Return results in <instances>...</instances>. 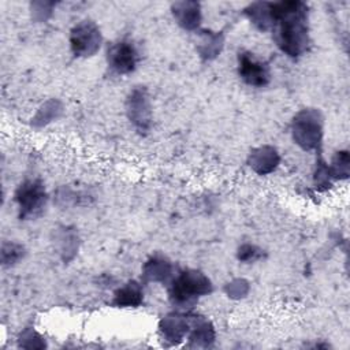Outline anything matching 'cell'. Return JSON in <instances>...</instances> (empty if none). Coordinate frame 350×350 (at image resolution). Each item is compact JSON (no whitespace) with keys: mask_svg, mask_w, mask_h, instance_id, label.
Instances as JSON below:
<instances>
[{"mask_svg":"<svg viewBox=\"0 0 350 350\" xmlns=\"http://www.w3.org/2000/svg\"><path fill=\"white\" fill-rule=\"evenodd\" d=\"M25 252L23 247L15 243L8 245V249L5 245H3V264H15L23 257Z\"/></svg>","mask_w":350,"mask_h":350,"instance_id":"12","label":"cell"},{"mask_svg":"<svg viewBox=\"0 0 350 350\" xmlns=\"http://www.w3.org/2000/svg\"><path fill=\"white\" fill-rule=\"evenodd\" d=\"M174 15L179 25L194 29L200 22V5L197 3H176L174 4Z\"/></svg>","mask_w":350,"mask_h":350,"instance_id":"9","label":"cell"},{"mask_svg":"<svg viewBox=\"0 0 350 350\" xmlns=\"http://www.w3.org/2000/svg\"><path fill=\"white\" fill-rule=\"evenodd\" d=\"M129 119L139 131H146L150 124V104L145 89L137 88L127 97Z\"/></svg>","mask_w":350,"mask_h":350,"instance_id":"8","label":"cell"},{"mask_svg":"<svg viewBox=\"0 0 350 350\" xmlns=\"http://www.w3.org/2000/svg\"><path fill=\"white\" fill-rule=\"evenodd\" d=\"M321 126L317 113L312 111L301 112L294 120V139L305 149H312L319 145Z\"/></svg>","mask_w":350,"mask_h":350,"instance_id":"6","label":"cell"},{"mask_svg":"<svg viewBox=\"0 0 350 350\" xmlns=\"http://www.w3.org/2000/svg\"><path fill=\"white\" fill-rule=\"evenodd\" d=\"M108 66L118 74L134 71L138 60V52L133 42L122 40L112 44L107 52Z\"/></svg>","mask_w":350,"mask_h":350,"instance_id":"7","label":"cell"},{"mask_svg":"<svg viewBox=\"0 0 350 350\" xmlns=\"http://www.w3.org/2000/svg\"><path fill=\"white\" fill-rule=\"evenodd\" d=\"M269 11L278 46L291 57L299 56L309 44L308 5L302 1L269 3Z\"/></svg>","mask_w":350,"mask_h":350,"instance_id":"1","label":"cell"},{"mask_svg":"<svg viewBox=\"0 0 350 350\" xmlns=\"http://www.w3.org/2000/svg\"><path fill=\"white\" fill-rule=\"evenodd\" d=\"M246 14L250 21L261 30H267L268 27H271L269 3H253L246 8Z\"/></svg>","mask_w":350,"mask_h":350,"instance_id":"11","label":"cell"},{"mask_svg":"<svg viewBox=\"0 0 350 350\" xmlns=\"http://www.w3.org/2000/svg\"><path fill=\"white\" fill-rule=\"evenodd\" d=\"M170 268L171 267L168 262H164L163 260H153V264L148 265L146 271L148 273H152L153 279H165V276L170 273Z\"/></svg>","mask_w":350,"mask_h":350,"instance_id":"13","label":"cell"},{"mask_svg":"<svg viewBox=\"0 0 350 350\" xmlns=\"http://www.w3.org/2000/svg\"><path fill=\"white\" fill-rule=\"evenodd\" d=\"M70 42L75 55L90 56L100 48V30L93 22L85 21L71 30Z\"/></svg>","mask_w":350,"mask_h":350,"instance_id":"4","label":"cell"},{"mask_svg":"<svg viewBox=\"0 0 350 350\" xmlns=\"http://www.w3.org/2000/svg\"><path fill=\"white\" fill-rule=\"evenodd\" d=\"M260 250L252 245H243L238 250V258L242 261H254L260 257Z\"/></svg>","mask_w":350,"mask_h":350,"instance_id":"14","label":"cell"},{"mask_svg":"<svg viewBox=\"0 0 350 350\" xmlns=\"http://www.w3.org/2000/svg\"><path fill=\"white\" fill-rule=\"evenodd\" d=\"M211 291V282L197 271L182 272L174 279L170 288V298L174 305H191L200 295Z\"/></svg>","mask_w":350,"mask_h":350,"instance_id":"2","label":"cell"},{"mask_svg":"<svg viewBox=\"0 0 350 350\" xmlns=\"http://www.w3.org/2000/svg\"><path fill=\"white\" fill-rule=\"evenodd\" d=\"M141 302L142 290L135 282H130L127 286L119 288L115 294V304L118 306H138Z\"/></svg>","mask_w":350,"mask_h":350,"instance_id":"10","label":"cell"},{"mask_svg":"<svg viewBox=\"0 0 350 350\" xmlns=\"http://www.w3.org/2000/svg\"><path fill=\"white\" fill-rule=\"evenodd\" d=\"M15 201L18 202L22 219H34L41 215L46 204V193L41 180L23 182L15 193Z\"/></svg>","mask_w":350,"mask_h":350,"instance_id":"3","label":"cell"},{"mask_svg":"<svg viewBox=\"0 0 350 350\" xmlns=\"http://www.w3.org/2000/svg\"><path fill=\"white\" fill-rule=\"evenodd\" d=\"M238 72L250 86L261 88L269 82V67L265 62L257 59L250 52H242L238 56Z\"/></svg>","mask_w":350,"mask_h":350,"instance_id":"5","label":"cell"}]
</instances>
